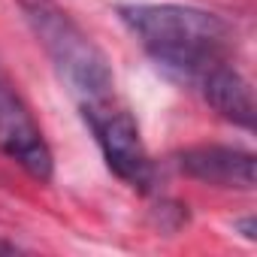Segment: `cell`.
I'll return each instance as SVG.
<instances>
[{
	"label": "cell",
	"mask_w": 257,
	"mask_h": 257,
	"mask_svg": "<svg viewBox=\"0 0 257 257\" xmlns=\"http://www.w3.org/2000/svg\"><path fill=\"white\" fill-rule=\"evenodd\" d=\"M118 19L173 79L194 91L230 64L233 34L209 10L185 4H121Z\"/></svg>",
	"instance_id": "cell-1"
},
{
	"label": "cell",
	"mask_w": 257,
	"mask_h": 257,
	"mask_svg": "<svg viewBox=\"0 0 257 257\" xmlns=\"http://www.w3.org/2000/svg\"><path fill=\"white\" fill-rule=\"evenodd\" d=\"M16 4L34 40L55 67L61 85L76 100L79 112L121 100L115 91V73L109 67V58L58 0H16Z\"/></svg>",
	"instance_id": "cell-2"
},
{
	"label": "cell",
	"mask_w": 257,
	"mask_h": 257,
	"mask_svg": "<svg viewBox=\"0 0 257 257\" xmlns=\"http://www.w3.org/2000/svg\"><path fill=\"white\" fill-rule=\"evenodd\" d=\"M88 131L106 161V167L137 191H149L155 185V164L149 158V149L140 137L137 118L131 115L121 100L106 103L100 109L82 112Z\"/></svg>",
	"instance_id": "cell-3"
},
{
	"label": "cell",
	"mask_w": 257,
	"mask_h": 257,
	"mask_svg": "<svg viewBox=\"0 0 257 257\" xmlns=\"http://www.w3.org/2000/svg\"><path fill=\"white\" fill-rule=\"evenodd\" d=\"M0 155L19 164L37 182H52L55 176V155L34 112L4 76H0Z\"/></svg>",
	"instance_id": "cell-4"
},
{
	"label": "cell",
	"mask_w": 257,
	"mask_h": 257,
	"mask_svg": "<svg viewBox=\"0 0 257 257\" xmlns=\"http://www.w3.org/2000/svg\"><path fill=\"white\" fill-rule=\"evenodd\" d=\"M179 170L215 188H254V155L233 146H194L179 155Z\"/></svg>",
	"instance_id": "cell-5"
},
{
	"label": "cell",
	"mask_w": 257,
	"mask_h": 257,
	"mask_svg": "<svg viewBox=\"0 0 257 257\" xmlns=\"http://www.w3.org/2000/svg\"><path fill=\"white\" fill-rule=\"evenodd\" d=\"M197 94L227 121H233L236 127L251 131L254 127V97H251V85L248 79L233 67L224 64L221 70H215L200 88Z\"/></svg>",
	"instance_id": "cell-6"
}]
</instances>
